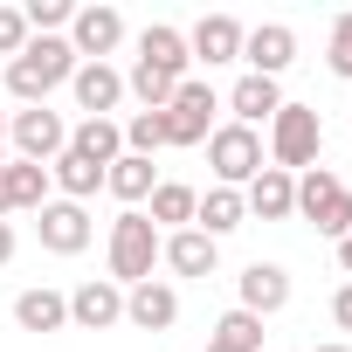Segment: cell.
I'll list each match as a JSON object with an SVG mask.
<instances>
[{
  "instance_id": "1",
  "label": "cell",
  "mask_w": 352,
  "mask_h": 352,
  "mask_svg": "<svg viewBox=\"0 0 352 352\" xmlns=\"http://www.w3.org/2000/svg\"><path fill=\"white\" fill-rule=\"evenodd\" d=\"M76 76V49L63 35H35L14 63H8V97L14 104H49V90H63Z\"/></svg>"
},
{
  "instance_id": "2",
  "label": "cell",
  "mask_w": 352,
  "mask_h": 352,
  "mask_svg": "<svg viewBox=\"0 0 352 352\" xmlns=\"http://www.w3.org/2000/svg\"><path fill=\"white\" fill-rule=\"evenodd\" d=\"M159 228L145 221V208H124L118 221H111V242H104V256H111V283L118 290H131V283H145L152 270H159Z\"/></svg>"
},
{
  "instance_id": "3",
  "label": "cell",
  "mask_w": 352,
  "mask_h": 352,
  "mask_svg": "<svg viewBox=\"0 0 352 352\" xmlns=\"http://www.w3.org/2000/svg\"><path fill=\"white\" fill-rule=\"evenodd\" d=\"M297 214H304L324 242H345V235H352V187L338 180L331 166H311V173H297Z\"/></svg>"
},
{
  "instance_id": "4",
  "label": "cell",
  "mask_w": 352,
  "mask_h": 352,
  "mask_svg": "<svg viewBox=\"0 0 352 352\" xmlns=\"http://www.w3.org/2000/svg\"><path fill=\"white\" fill-rule=\"evenodd\" d=\"M270 166L276 173H311L318 166V152H324V124H318V111L311 104H283L276 118H270Z\"/></svg>"
},
{
  "instance_id": "5",
  "label": "cell",
  "mask_w": 352,
  "mask_h": 352,
  "mask_svg": "<svg viewBox=\"0 0 352 352\" xmlns=\"http://www.w3.org/2000/svg\"><path fill=\"white\" fill-rule=\"evenodd\" d=\"M208 166H214V187H249L256 173L270 166V152H263V131H249V124H214L208 131Z\"/></svg>"
},
{
  "instance_id": "6",
  "label": "cell",
  "mask_w": 352,
  "mask_h": 352,
  "mask_svg": "<svg viewBox=\"0 0 352 352\" xmlns=\"http://www.w3.org/2000/svg\"><path fill=\"white\" fill-rule=\"evenodd\" d=\"M63 145H69L63 111H49V104H21V111H8V159L49 166V159H63Z\"/></svg>"
},
{
  "instance_id": "7",
  "label": "cell",
  "mask_w": 352,
  "mask_h": 352,
  "mask_svg": "<svg viewBox=\"0 0 352 352\" xmlns=\"http://www.w3.org/2000/svg\"><path fill=\"white\" fill-rule=\"evenodd\" d=\"M214 111H221V90L208 76H187L166 104V145H208L214 131Z\"/></svg>"
},
{
  "instance_id": "8",
  "label": "cell",
  "mask_w": 352,
  "mask_h": 352,
  "mask_svg": "<svg viewBox=\"0 0 352 352\" xmlns=\"http://www.w3.org/2000/svg\"><path fill=\"white\" fill-rule=\"evenodd\" d=\"M69 49H76V63H104V56H118L124 49V14L118 8H76V21H69V35H63Z\"/></svg>"
},
{
  "instance_id": "9",
  "label": "cell",
  "mask_w": 352,
  "mask_h": 352,
  "mask_svg": "<svg viewBox=\"0 0 352 352\" xmlns=\"http://www.w3.org/2000/svg\"><path fill=\"white\" fill-rule=\"evenodd\" d=\"M35 235H42L49 256H83L90 235H97V221H90V208H76V201H49V208H35Z\"/></svg>"
},
{
  "instance_id": "10",
  "label": "cell",
  "mask_w": 352,
  "mask_h": 352,
  "mask_svg": "<svg viewBox=\"0 0 352 352\" xmlns=\"http://www.w3.org/2000/svg\"><path fill=\"white\" fill-rule=\"evenodd\" d=\"M242 63H249V76H283L290 63H297V28L290 21H263V28H249L242 35Z\"/></svg>"
},
{
  "instance_id": "11",
  "label": "cell",
  "mask_w": 352,
  "mask_h": 352,
  "mask_svg": "<svg viewBox=\"0 0 352 352\" xmlns=\"http://www.w3.org/2000/svg\"><path fill=\"white\" fill-rule=\"evenodd\" d=\"M283 304H290V270H283V263H249V270L235 276V311L276 318Z\"/></svg>"
},
{
  "instance_id": "12",
  "label": "cell",
  "mask_w": 352,
  "mask_h": 352,
  "mask_svg": "<svg viewBox=\"0 0 352 352\" xmlns=\"http://www.w3.org/2000/svg\"><path fill=\"white\" fill-rule=\"evenodd\" d=\"M69 324H76V331H111V324H124V290H118L111 276H83V283L69 290Z\"/></svg>"
},
{
  "instance_id": "13",
  "label": "cell",
  "mask_w": 352,
  "mask_h": 352,
  "mask_svg": "<svg viewBox=\"0 0 352 352\" xmlns=\"http://www.w3.org/2000/svg\"><path fill=\"white\" fill-rule=\"evenodd\" d=\"M124 324H138V331H173V324H180V290H173L166 276L131 283V290H124Z\"/></svg>"
},
{
  "instance_id": "14",
  "label": "cell",
  "mask_w": 352,
  "mask_h": 352,
  "mask_svg": "<svg viewBox=\"0 0 352 352\" xmlns=\"http://www.w3.org/2000/svg\"><path fill=\"white\" fill-rule=\"evenodd\" d=\"M242 21L235 14H201L194 28H187V56L194 63H208V69H221V63H242Z\"/></svg>"
},
{
  "instance_id": "15",
  "label": "cell",
  "mask_w": 352,
  "mask_h": 352,
  "mask_svg": "<svg viewBox=\"0 0 352 352\" xmlns=\"http://www.w3.org/2000/svg\"><path fill=\"white\" fill-rule=\"evenodd\" d=\"M242 208H249V221H290V214H297V173L263 166L256 180L242 187Z\"/></svg>"
},
{
  "instance_id": "16",
  "label": "cell",
  "mask_w": 352,
  "mask_h": 352,
  "mask_svg": "<svg viewBox=\"0 0 352 352\" xmlns=\"http://www.w3.org/2000/svg\"><path fill=\"white\" fill-rule=\"evenodd\" d=\"M69 90H76V111H83V118H111V111L124 104V69H111V63H76Z\"/></svg>"
},
{
  "instance_id": "17",
  "label": "cell",
  "mask_w": 352,
  "mask_h": 352,
  "mask_svg": "<svg viewBox=\"0 0 352 352\" xmlns=\"http://www.w3.org/2000/svg\"><path fill=\"white\" fill-rule=\"evenodd\" d=\"M131 63H145V69H159V76H173V83H187V76H194L187 35H180V28H166V21H152V28L138 35V56H131Z\"/></svg>"
},
{
  "instance_id": "18",
  "label": "cell",
  "mask_w": 352,
  "mask_h": 352,
  "mask_svg": "<svg viewBox=\"0 0 352 352\" xmlns=\"http://www.w3.org/2000/svg\"><path fill=\"white\" fill-rule=\"evenodd\" d=\"M194 208H201V187H187V180H159L152 201H145V221H152L159 235H180V228H194Z\"/></svg>"
},
{
  "instance_id": "19",
  "label": "cell",
  "mask_w": 352,
  "mask_h": 352,
  "mask_svg": "<svg viewBox=\"0 0 352 352\" xmlns=\"http://www.w3.org/2000/svg\"><path fill=\"white\" fill-rule=\"evenodd\" d=\"M159 263H166L173 276H214L221 242H208L201 228H180V235H166V242H159Z\"/></svg>"
},
{
  "instance_id": "20",
  "label": "cell",
  "mask_w": 352,
  "mask_h": 352,
  "mask_svg": "<svg viewBox=\"0 0 352 352\" xmlns=\"http://www.w3.org/2000/svg\"><path fill=\"white\" fill-rule=\"evenodd\" d=\"M0 187H8V214H35V208L56 201L49 166H28V159H8V166H0Z\"/></svg>"
},
{
  "instance_id": "21",
  "label": "cell",
  "mask_w": 352,
  "mask_h": 352,
  "mask_svg": "<svg viewBox=\"0 0 352 352\" xmlns=\"http://www.w3.org/2000/svg\"><path fill=\"white\" fill-rule=\"evenodd\" d=\"M221 104H228V124H249V131H256V124H270V118L283 111V90H276L270 76H242Z\"/></svg>"
},
{
  "instance_id": "22",
  "label": "cell",
  "mask_w": 352,
  "mask_h": 352,
  "mask_svg": "<svg viewBox=\"0 0 352 352\" xmlns=\"http://www.w3.org/2000/svg\"><path fill=\"white\" fill-rule=\"evenodd\" d=\"M152 187H159V166H152V159H138V152H118V159H111V173H104V194H111V201H124V208H145V201H152Z\"/></svg>"
},
{
  "instance_id": "23",
  "label": "cell",
  "mask_w": 352,
  "mask_h": 352,
  "mask_svg": "<svg viewBox=\"0 0 352 352\" xmlns=\"http://www.w3.org/2000/svg\"><path fill=\"white\" fill-rule=\"evenodd\" d=\"M49 187H56V201H76V208H83V201L104 187V166H90L83 152L63 145V159H49Z\"/></svg>"
},
{
  "instance_id": "24",
  "label": "cell",
  "mask_w": 352,
  "mask_h": 352,
  "mask_svg": "<svg viewBox=\"0 0 352 352\" xmlns=\"http://www.w3.org/2000/svg\"><path fill=\"white\" fill-rule=\"evenodd\" d=\"M242 221H249V208H242V194H235V187H208V194H201V208H194V228H201L208 242L235 235Z\"/></svg>"
},
{
  "instance_id": "25",
  "label": "cell",
  "mask_w": 352,
  "mask_h": 352,
  "mask_svg": "<svg viewBox=\"0 0 352 352\" xmlns=\"http://www.w3.org/2000/svg\"><path fill=\"white\" fill-rule=\"evenodd\" d=\"M14 324H21V331H63V324H69V297L49 290V283H35V290L14 297Z\"/></svg>"
},
{
  "instance_id": "26",
  "label": "cell",
  "mask_w": 352,
  "mask_h": 352,
  "mask_svg": "<svg viewBox=\"0 0 352 352\" xmlns=\"http://www.w3.org/2000/svg\"><path fill=\"white\" fill-rule=\"evenodd\" d=\"M69 152H83L90 166H104V173H111V159L124 152V131H118V118H83V124H69Z\"/></svg>"
},
{
  "instance_id": "27",
  "label": "cell",
  "mask_w": 352,
  "mask_h": 352,
  "mask_svg": "<svg viewBox=\"0 0 352 352\" xmlns=\"http://www.w3.org/2000/svg\"><path fill=\"white\" fill-rule=\"evenodd\" d=\"M118 131H124V152H138V159H152V152L166 145V111H131V118H124Z\"/></svg>"
},
{
  "instance_id": "28",
  "label": "cell",
  "mask_w": 352,
  "mask_h": 352,
  "mask_svg": "<svg viewBox=\"0 0 352 352\" xmlns=\"http://www.w3.org/2000/svg\"><path fill=\"white\" fill-rule=\"evenodd\" d=\"M208 338H214V345H235V352H263V318H249V311H221Z\"/></svg>"
},
{
  "instance_id": "29",
  "label": "cell",
  "mask_w": 352,
  "mask_h": 352,
  "mask_svg": "<svg viewBox=\"0 0 352 352\" xmlns=\"http://www.w3.org/2000/svg\"><path fill=\"white\" fill-rule=\"evenodd\" d=\"M21 21H28V35H63L76 21V8H69V0H28Z\"/></svg>"
},
{
  "instance_id": "30",
  "label": "cell",
  "mask_w": 352,
  "mask_h": 352,
  "mask_svg": "<svg viewBox=\"0 0 352 352\" xmlns=\"http://www.w3.org/2000/svg\"><path fill=\"white\" fill-rule=\"evenodd\" d=\"M324 69H331L338 83H352V8L331 21V42H324Z\"/></svg>"
},
{
  "instance_id": "31",
  "label": "cell",
  "mask_w": 352,
  "mask_h": 352,
  "mask_svg": "<svg viewBox=\"0 0 352 352\" xmlns=\"http://www.w3.org/2000/svg\"><path fill=\"white\" fill-rule=\"evenodd\" d=\"M28 42H35V35H28V21H21V8H0V56L14 63V56H21Z\"/></svg>"
},
{
  "instance_id": "32",
  "label": "cell",
  "mask_w": 352,
  "mask_h": 352,
  "mask_svg": "<svg viewBox=\"0 0 352 352\" xmlns=\"http://www.w3.org/2000/svg\"><path fill=\"white\" fill-rule=\"evenodd\" d=\"M331 324H338V331H352V283H338V290H331Z\"/></svg>"
},
{
  "instance_id": "33",
  "label": "cell",
  "mask_w": 352,
  "mask_h": 352,
  "mask_svg": "<svg viewBox=\"0 0 352 352\" xmlns=\"http://www.w3.org/2000/svg\"><path fill=\"white\" fill-rule=\"evenodd\" d=\"M14 263V221H0V270Z\"/></svg>"
},
{
  "instance_id": "34",
  "label": "cell",
  "mask_w": 352,
  "mask_h": 352,
  "mask_svg": "<svg viewBox=\"0 0 352 352\" xmlns=\"http://www.w3.org/2000/svg\"><path fill=\"white\" fill-rule=\"evenodd\" d=\"M338 270H345V276H352V235H345V242H338Z\"/></svg>"
},
{
  "instance_id": "35",
  "label": "cell",
  "mask_w": 352,
  "mask_h": 352,
  "mask_svg": "<svg viewBox=\"0 0 352 352\" xmlns=\"http://www.w3.org/2000/svg\"><path fill=\"white\" fill-rule=\"evenodd\" d=\"M0 166H8V111H0Z\"/></svg>"
},
{
  "instance_id": "36",
  "label": "cell",
  "mask_w": 352,
  "mask_h": 352,
  "mask_svg": "<svg viewBox=\"0 0 352 352\" xmlns=\"http://www.w3.org/2000/svg\"><path fill=\"white\" fill-rule=\"evenodd\" d=\"M318 352H352V345H345V338H331V345H318Z\"/></svg>"
},
{
  "instance_id": "37",
  "label": "cell",
  "mask_w": 352,
  "mask_h": 352,
  "mask_svg": "<svg viewBox=\"0 0 352 352\" xmlns=\"http://www.w3.org/2000/svg\"><path fill=\"white\" fill-rule=\"evenodd\" d=\"M0 221H8V187H0Z\"/></svg>"
},
{
  "instance_id": "38",
  "label": "cell",
  "mask_w": 352,
  "mask_h": 352,
  "mask_svg": "<svg viewBox=\"0 0 352 352\" xmlns=\"http://www.w3.org/2000/svg\"><path fill=\"white\" fill-rule=\"evenodd\" d=\"M208 352H235V345H214V338H208Z\"/></svg>"
}]
</instances>
